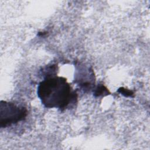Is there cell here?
<instances>
[{
    "label": "cell",
    "instance_id": "6da1fadb",
    "mask_svg": "<svg viewBox=\"0 0 150 150\" xmlns=\"http://www.w3.org/2000/svg\"><path fill=\"white\" fill-rule=\"evenodd\" d=\"M38 96L42 104L48 108L66 109L77 98V94L71 90L66 78L47 76L40 82L38 87Z\"/></svg>",
    "mask_w": 150,
    "mask_h": 150
},
{
    "label": "cell",
    "instance_id": "7a4b0ae2",
    "mask_svg": "<svg viewBox=\"0 0 150 150\" xmlns=\"http://www.w3.org/2000/svg\"><path fill=\"white\" fill-rule=\"evenodd\" d=\"M26 108L12 102L1 101L0 103V126L5 128L25 119Z\"/></svg>",
    "mask_w": 150,
    "mask_h": 150
},
{
    "label": "cell",
    "instance_id": "3957f363",
    "mask_svg": "<svg viewBox=\"0 0 150 150\" xmlns=\"http://www.w3.org/2000/svg\"><path fill=\"white\" fill-rule=\"evenodd\" d=\"M108 90H107V88L104 86L103 85H100L97 87L96 91L94 92V94L96 96H103L104 94H105V95L108 94Z\"/></svg>",
    "mask_w": 150,
    "mask_h": 150
},
{
    "label": "cell",
    "instance_id": "277c9868",
    "mask_svg": "<svg viewBox=\"0 0 150 150\" xmlns=\"http://www.w3.org/2000/svg\"><path fill=\"white\" fill-rule=\"evenodd\" d=\"M118 91L121 93L122 95H124L125 97H133V95H134V93L131 90L124 88L123 87L120 88Z\"/></svg>",
    "mask_w": 150,
    "mask_h": 150
}]
</instances>
